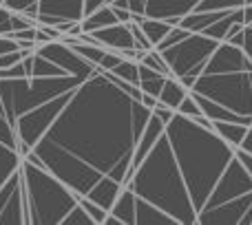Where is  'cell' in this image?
<instances>
[{
    "mask_svg": "<svg viewBox=\"0 0 252 225\" xmlns=\"http://www.w3.org/2000/svg\"><path fill=\"white\" fill-rule=\"evenodd\" d=\"M126 188L175 225H252V177L237 148L175 112Z\"/></svg>",
    "mask_w": 252,
    "mask_h": 225,
    "instance_id": "cell-1",
    "label": "cell"
},
{
    "mask_svg": "<svg viewBox=\"0 0 252 225\" xmlns=\"http://www.w3.org/2000/svg\"><path fill=\"white\" fill-rule=\"evenodd\" d=\"M153 109L97 69L73 93L25 159L47 168L75 195H89L102 177L122 186L133 177V155Z\"/></svg>",
    "mask_w": 252,
    "mask_h": 225,
    "instance_id": "cell-2",
    "label": "cell"
},
{
    "mask_svg": "<svg viewBox=\"0 0 252 225\" xmlns=\"http://www.w3.org/2000/svg\"><path fill=\"white\" fill-rule=\"evenodd\" d=\"M210 121L252 126V60L239 44L223 40L210 57L184 80Z\"/></svg>",
    "mask_w": 252,
    "mask_h": 225,
    "instance_id": "cell-3",
    "label": "cell"
},
{
    "mask_svg": "<svg viewBox=\"0 0 252 225\" xmlns=\"http://www.w3.org/2000/svg\"><path fill=\"white\" fill-rule=\"evenodd\" d=\"M22 190L27 203V225H62V219L78 203V197L47 168L22 159Z\"/></svg>",
    "mask_w": 252,
    "mask_h": 225,
    "instance_id": "cell-4",
    "label": "cell"
},
{
    "mask_svg": "<svg viewBox=\"0 0 252 225\" xmlns=\"http://www.w3.org/2000/svg\"><path fill=\"white\" fill-rule=\"evenodd\" d=\"M84 80L75 75H62V78H16L0 80V97L7 115L16 124V117L29 112L64 93L73 91Z\"/></svg>",
    "mask_w": 252,
    "mask_h": 225,
    "instance_id": "cell-5",
    "label": "cell"
},
{
    "mask_svg": "<svg viewBox=\"0 0 252 225\" xmlns=\"http://www.w3.org/2000/svg\"><path fill=\"white\" fill-rule=\"evenodd\" d=\"M133 20L139 18H161L170 25H177L179 18L192 11H219V9H237L248 4L246 0H128Z\"/></svg>",
    "mask_w": 252,
    "mask_h": 225,
    "instance_id": "cell-6",
    "label": "cell"
},
{
    "mask_svg": "<svg viewBox=\"0 0 252 225\" xmlns=\"http://www.w3.org/2000/svg\"><path fill=\"white\" fill-rule=\"evenodd\" d=\"M219 47V40L208 38L204 33H188L184 40L170 44V47L161 49V57L166 60L170 69V75L177 78L179 82L192 75L206 60L210 57V53Z\"/></svg>",
    "mask_w": 252,
    "mask_h": 225,
    "instance_id": "cell-7",
    "label": "cell"
},
{
    "mask_svg": "<svg viewBox=\"0 0 252 225\" xmlns=\"http://www.w3.org/2000/svg\"><path fill=\"white\" fill-rule=\"evenodd\" d=\"M73 91L64 93V95L56 97V100L47 102V104L38 106V109L29 111V112H22L20 117H16V133H18V141H20L22 157L29 155V152L33 150L35 143L42 139V135L47 133L49 126L56 121V117L60 115L62 109H64V104L69 102V97H71V93Z\"/></svg>",
    "mask_w": 252,
    "mask_h": 225,
    "instance_id": "cell-8",
    "label": "cell"
},
{
    "mask_svg": "<svg viewBox=\"0 0 252 225\" xmlns=\"http://www.w3.org/2000/svg\"><path fill=\"white\" fill-rule=\"evenodd\" d=\"M35 53H40V56H44L47 60L56 62L58 66H62L66 73L75 75V78L89 80L97 71V66L93 64V62L84 60L71 44L64 42V40H51V42H47V44H38V47H35Z\"/></svg>",
    "mask_w": 252,
    "mask_h": 225,
    "instance_id": "cell-9",
    "label": "cell"
},
{
    "mask_svg": "<svg viewBox=\"0 0 252 225\" xmlns=\"http://www.w3.org/2000/svg\"><path fill=\"white\" fill-rule=\"evenodd\" d=\"M22 159H25V157H22V152H20L16 124H13L11 117L7 115L2 97H0V188L20 168Z\"/></svg>",
    "mask_w": 252,
    "mask_h": 225,
    "instance_id": "cell-10",
    "label": "cell"
},
{
    "mask_svg": "<svg viewBox=\"0 0 252 225\" xmlns=\"http://www.w3.org/2000/svg\"><path fill=\"white\" fill-rule=\"evenodd\" d=\"M0 225H27V203L20 168L0 188Z\"/></svg>",
    "mask_w": 252,
    "mask_h": 225,
    "instance_id": "cell-11",
    "label": "cell"
},
{
    "mask_svg": "<svg viewBox=\"0 0 252 225\" xmlns=\"http://www.w3.org/2000/svg\"><path fill=\"white\" fill-rule=\"evenodd\" d=\"M91 35L97 44H102L106 49H113V51H120V53L135 49V38H133V31H130L128 22H115L111 27L93 31Z\"/></svg>",
    "mask_w": 252,
    "mask_h": 225,
    "instance_id": "cell-12",
    "label": "cell"
},
{
    "mask_svg": "<svg viewBox=\"0 0 252 225\" xmlns=\"http://www.w3.org/2000/svg\"><path fill=\"white\" fill-rule=\"evenodd\" d=\"M38 9L42 16H51L58 22L84 20V0H38Z\"/></svg>",
    "mask_w": 252,
    "mask_h": 225,
    "instance_id": "cell-13",
    "label": "cell"
},
{
    "mask_svg": "<svg viewBox=\"0 0 252 225\" xmlns=\"http://www.w3.org/2000/svg\"><path fill=\"white\" fill-rule=\"evenodd\" d=\"M164 128H166V124L155 115V112H153L151 119H148V124H146V128H144V133H142V137H139L137 148H135L133 166H130V170H133V172H135V168H137V166L142 164L144 157L148 155V150H151V148L155 146V141L159 139V135L164 133Z\"/></svg>",
    "mask_w": 252,
    "mask_h": 225,
    "instance_id": "cell-14",
    "label": "cell"
},
{
    "mask_svg": "<svg viewBox=\"0 0 252 225\" xmlns=\"http://www.w3.org/2000/svg\"><path fill=\"white\" fill-rule=\"evenodd\" d=\"M122 183L118 181V179H113V177H102L100 181L95 183V186L89 190V199L91 201H95L97 205H102L104 210H111L113 208V203L118 201V197H120V192H122Z\"/></svg>",
    "mask_w": 252,
    "mask_h": 225,
    "instance_id": "cell-15",
    "label": "cell"
},
{
    "mask_svg": "<svg viewBox=\"0 0 252 225\" xmlns=\"http://www.w3.org/2000/svg\"><path fill=\"white\" fill-rule=\"evenodd\" d=\"M135 225H175V221L164 210L135 195Z\"/></svg>",
    "mask_w": 252,
    "mask_h": 225,
    "instance_id": "cell-16",
    "label": "cell"
},
{
    "mask_svg": "<svg viewBox=\"0 0 252 225\" xmlns=\"http://www.w3.org/2000/svg\"><path fill=\"white\" fill-rule=\"evenodd\" d=\"M228 11H230V9H219V11H192V13H186L184 18H179L177 25L184 27L186 31H192V33H201L206 27L217 22L219 18L226 16Z\"/></svg>",
    "mask_w": 252,
    "mask_h": 225,
    "instance_id": "cell-17",
    "label": "cell"
},
{
    "mask_svg": "<svg viewBox=\"0 0 252 225\" xmlns=\"http://www.w3.org/2000/svg\"><path fill=\"white\" fill-rule=\"evenodd\" d=\"M109 214L118 217L122 225H135V192L130 188H122L118 201L113 203V208L109 210Z\"/></svg>",
    "mask_w": 252,
    "mask_h": 225,
    "instance_id": "cell-18",
    "label": "cell"
},
{
    "mask_svg": "<svg viewBox=\"0 0 252 225\" xmlns=\"http://www.w3.org/2000/svg\"><path fill=\"white\" fill-rule=\"evenodd\" d=\"M188 93H190V91L184 86V82H179L177 78L168 75V78H166L164 88H161V93H159V97H157V102H161L164 106H168V109L177 111L179 104L184 102V97H186Z\"/></svg>",
    "mask_w": 252,
    "mask_h": 225,
    "instance_id": "cell-19",
    "label": "cell"
},
{
    "mask_svg": "<svg viewBox=\"0 0 252 225\" xmlns=\"http://www.w3.org/2000/svg\"><path fill=\"white\" fill-rule=\"evenodd\" d=\"M166 78H168L166 73H159V71L151 69V66H146V64H139V82H137V86L142 88V93H146V95L159 97L161 88H164V84H166Z\"/></svg>",
    "mask_w": 252,
    "mask_h": 225,
    "instance_id": "cell-20",
    "label": "cell"
},
{
    "mask_svg": "<svg viewBox=\"0 0 252 225\" xmlns=\"http://www.w3.org/2000/svg\"><path fill=\"white\" fill-rule=\"evenodd\" d=\"M139 27H142L144 35L148 38V42L153 44V47H157V44L161 42V40L168 35V31L173 29L175 25H170L168 20H161V18H139Z\"/></svg>",
    "mask_w": 252,
    "mask_h": 225,
    "instance_id": "cell-21",
    "label": "cell"
},
{
    "mask_svg": "<svg viewBox=\"0 0 252 225\" xmlns=\"http://www.w3.org/2000/svg\"><path fill=\"white\" fill-rule=\"evenodd\" d=\"M115 22H120V20H118V16H115L113 7H111V4H104V7H100L97 11H93L91 16L84 18L82 20V31L84 33H93V31L104 29V27H111V25H115Z\"/></svg>",
    "mask_w": 252,
    "mask_h": 225,
    "instance_id": "cell-22",
    "label": "cell"
},
{
    "mask_svg": "<svg viewBox=\"0 0 252 225\" xmlns=\"http://www.w3.org/2000/svg\"><path fill=\"white\" fill-rule=\"evenodd\" d=\"M213 128L217 130L219 137L226 139V141L230 143V146L239 148L250 126H246V124H237V121H213Z\"/></svg>",
    "mask_w": 252,
    "mask_h": 225,
    "instance_id": "cell-23",
    "label": "cell"
},
{
    "mask_svg": "<svg viewBox=\"0 0 252 225\" xmlns=\"http://www.w3.org/2000/svg\"><path fill=\"white\" fill-rule=\"evenodd\" d=\"M69 75L62 66H58L56 62L47 60L40 53H33V66H31V78H62Z\"/></svg>",
    "mask_w": 252,
    "mask_h": 225,
    "instance_id": "cell-24",
    "label": "cell"
},
{
    "mask_svg": "<svg viewBox=\"0 0 252 225\" xmlns=\"http://www.w3.org/2000/svg\"><path fill=\"white\" fill-rule=\"evenodd\" d=\"M111 73H115L118 78L126 80L130 84H137L139 82V62L137 60H130V57H124L118 66H115Z\"/></svg>",
    "mask_w": 252,
    "mask_h": 225,
    "instance_id": "cell-25",
    "label": "cell"
},
{
    "mask_svg": "<svg viewBox=\"0 0 252 225\" xmlns=\"http://www.w3.org/2000/svg\"><path fill=\"white\" fill-rule=\"evenodd\" d=\"M75 197H78V203L82 205V208L89 212V217L93 219V223H95V225L104 223V219L109 217V210H104L102 205H97L95 201H91L87 195H75Z\"/></svg>",
    "mask_w": 252,
    "mask_h": 225,
    "instance_id": "cell-26",
    "label": "cell"
},
{
    "mask_svg": "<svg viewBox=\"0 0 252 225\" xmlns=\"http://www.w3.org/2000/svg\"><path fill=\"white\" fill-rule=\"evenodd\" d=\"M139 64H146V66H151V69L159 71V73L170 75L168 64H166V60L161 57V53L157 51V49H151V51H144V53H142V57H139Z\"/></svg>",
    "mask_w": 252,
    "mask_h": 225,
    "instance_id": "cell-27",
    "label": "cell"
},
{
    "mask_svg": "<svg viewBox=\"0 0 252 225\" xmlns=\"http://www.w3.org/2000/svg\"><path fill=\"white\" fill-rule=\"evenodd\" d=\"M62 225H95V223H93V219L89 217V212L82 205L75 203L73 208L69 210V214L62 219Z\"/></svg>",
    "mask_w": 252,
    "mask_h": 225,
    "instance_id": "cell-28",
    "label": "cell"
},
{
    "mask_svg": "<svg viewBox=\"0 0 252 225\" xmlns=\"http://www.w3.org/2000/svg\"><path fill=\"white\" fill-rule=\"evenodd\" d=\"M230 42H235V44H239L241 49H244L246 53H248V57L252 60V22H248V25L244 27V29L239 31V33L235 35V38L230 40Z\"/></svg>",
    "mask_w": 252,
    "mask_h": 225,
    "instance_id": "cell-29",
    "label": "cell"
},
{
    "mask_svg": "<svg viewBox=\"0 0 252 225\" xmlns=\"http://www.w3.org/2000/svg\"><path fill=\"white\" fill-rule=\"evenodd\" d=\"M177 112H182V115H186V117H192V119H195V117H199V115H204L201 109H199V104H197V100L190 95V93L184 97V102L179 104Z\"/></svg>",
    "mask_w": 252,
    "mask_h": 225,
    "instance_id": "cell-30",
    "label": "cell"
},
{
    "mask_svg": "<svg viewBox=\"0 0 252 225\" xmlns=\"http://www.w3.org/2000/svg\"><path fill=\"white\" fill-rule=\"evenodd\" d=\"M124 60V56L120 51H113V49H109V51L104 53V57L100 60V64H97V69H102V71H113L115 66L120 64V62Z\"/></svg>",
    "mask_w": 252,
    "mask_h": 225,
    "instance_id": "cell-31",
    "label": "cell"
},
{
    "mask_svg": "<svg viewBox=\"0 0 252 225\" xmlns=\"http://www.w3.org/2000/svg\"><path fill=\"white\" fill-rule=\"evenodd\" d=\"M16 78H29L25 69V62H18L13 66H7V69H0V80H16Z\"/></svg>",
    "mask_w": 252,
    "mask_h": 225,
    "instance_id": "cell-32",
    "label": "cell"
},
{
    "mask_svg": "<svg viewBox=\"0 0 252 225\" xmlns=\"http://www.w3.org/2000/svg\"><path fill=\"white\" fill-rule=\"evenodd\" d=\"M13 11L7 7H0V35H11L13 33Z\"/></svg>",
    "mask_w": 252,
    "mask_h": 225,
    "instance_id": "cell-33",
    "label": "cell"
},
{
    "mask_svg": "<svg viewBox=\"0 0 252 225\" xmlns=\"http://www.w3.org/2000/svg\"><path fill=\"white\" fill-rule=\"evenodd\" d=\"M16 49H20V47H18V42L11 35H0V56L11 53V51H16Z\"/></svg>",
    "mask_w": 252,
    "mask_h": 225,
    "instance_id": "cell-34",
    "label": "cell"
},
{
    "mask_svg": "<svg viewBox=\"0 0 252 225\" xmlns=\"http://www.w3.org/2000/svg\"><path fill=\"white\" fill-rule=\"evenodd\" d=\"M111 0H84V18L91 16L93 11H97L100 7H104V4H109Z\"/></svg>",
    "mask_w": 252,
    "mask_h": 225,
    "instance_id": "cell-35",
    "label": "cell"
},
{
    "mask_svg": "<svg viewBox=\"0 0 252 225\" xmlns=\"http://www.w3.org/2000/svg\"><path fill=\"white\" fill-rule=\"evenodd\" d=\"M237 155H239V159H241V164H244L246 172L252 177V155H250V152H246V150H241V148H237Z\"/></svg>",
    "mask_w": 252,
    "mask_h": 225,
    "instance_id": "cell-36",
    "label": "cell"
},
{
    "mask_svg": "<svg viewBox=\"0 0 252 225\" xmlns=\"http://www.w3.org/2000/svg\"><path fill=\"white\" fill-rule=\"evenodd\" d=\"M239 148L252 155V126L248 128V133H246V137H244V141H241V146H239Z\"/></svg>",
    "mask_w": 252,
    "mask_h": 225,
    "instance_id": "cell-37",
    "label": "cell"
},
{
    "mask_svg": "<svg viewBox=\"0 0 252 225\" xmlns=\"http://www.w3.org/2000/svg\"><path fill=\"white\" fill-rule=\"evenodd\" d=\"M0 4H2V0H0Z\"/></svg>",
    "mask_w": 252,
    "mask_h": 225,
    "instance_id": "cell-38",
    "label": "cell"
},
{
    "mask_svg": "<svg viewBox=\"0 0 252 225\" xmlns=\"http://www.w3.org/2000/svg\"><path fill=\"white\" fill-rule=\"evenodd\" d=\"M0 7H2V4H0Z\"/></svg>",
    "mask_w": 252,
    "mask_h": 225,
    "instance_id": "cell-39",
    "label": "cell"
}]
</instances>
